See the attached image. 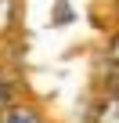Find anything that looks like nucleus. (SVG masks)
<instances>
[{"label": "nucleus", "instance_id": "obj_2", "mask_svg": "<svg viewBox=\"0 0 119 123\" xmlns=\"http://www.w3.org/2000/svg\"><path fill=\"white\" fill-rule=\"evenodd\" d=\"M94 123H119V91H112L108 98H101V105L94 112Z\"/></svg>", "mask_w": 119, "mask_h": 123}, {"label": "nucleus", "instance_id": "obj_4", "mask_svg": "<svg viewBox=\"0 0 119 123\" xmlns=\"http://www.w3.org/2000/svg\"><path fill=\"white\" fill-rule=\"evenodd\" d=\"M108 58L119 65V33H115V36H112V43H108Z\"/></svg>", "mask_w": 119, "mask_h": 123}, {"label": "nucleus", "instance_id": "obj_5", "mask_svg": "<svg viewBox=\"0 0 119 123\" xmlns=\"http://www.w3.org/2000/svg\"><path fill=\"white\" fill-rule=\"evenodd\" d=\"M7 98H11V91H7L4 83H0V109H7Z\"/></svg>", "mask_w": 119, "mask_h": 123}, {"label": "nucleus", "instance_id": "obj_1", "mask_svg": "<svg viewBox=\"0 0 119 123\" xmlns=\"http://www.w3.org/2000/svg\"><path fill=\"white\" fill-rule=\"evenodd\" d=\"M0 123H43L33 105H7L0 112Z\"/></svg>", "mask_w": 119, "mask_h": 123}, {"label": "nucleus", "instance_id": "obj_3", "mask_svg": "<svg viewBox=\"0 0 119 123\" xmlns=\"http://www.w3.org/2000/svg\"><path fill=\"white\" fill-rule=\"evenodd\" d=\"M15 15H18V4H15V0H0V33H7L15 25Z\"/></svg>", "mask_w": 119, "mask_h": 123}]
</instances>
